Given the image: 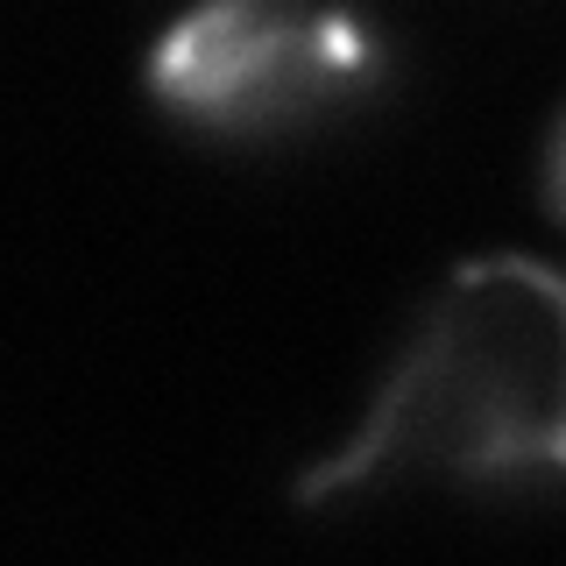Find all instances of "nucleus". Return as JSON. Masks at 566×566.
Wrapping results in <instances>:
<instances>
[{
	"instance_id": "obj_1",
	"label": "nucleus",
	"mask_w": 566,
	"mask_h": 566,
	"mask_svg": "<svg viewBox=\"0 0 566 566\" xmlns=\"http://www.w3.org/2000/svg\"><path fill=\"white\" fill-rule=\"evenodd\" d=\"M545 474H566V276L538 255H474L418 312L354 432L297 474V503Z\"/></svg>"
},
{
	"instance_id": "obj_2",
	"label": "nucleus",
	"mask_w": 566,
	"mask_h": 566,
	"mask_svg": "<svg viewBox=\"0 0 566 566\" xmlns=\"http://www.w3.org/2000/svg\"><path fill=\"white\" fill-rule=\"evenodd\" d=\"M376 71V35L354 14L220 0L170 22L149 50L156 99L212 128H276L347 99Z\"/></svg>"
},
{
	"instance_id": "obj_3",
	"label": "nucleus",
	"mask_w": 566,
	"mask_h": 566,
	"mask_svg": "<svg viewBox=\"0 0 566 566\" xmlns=\"http://www.w3.org/2000/svg\"><path fill=\"white\" fill-rule=\"evenodd\" d=\"M545 191H553V206L566 212V114L553 128V156H545Z\"/></svg>"
}]
</instances>
